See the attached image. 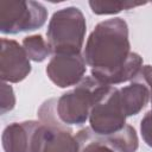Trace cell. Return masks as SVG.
Listing matches in <instances>:
<instances>
[{"instance_id": "obj_9", "label": "cell", "mask_w": 152, "mask_h": 152, "mask_svg": "<svg viewBox=\"0 0 152 152\" xmlns=\"http://www.w3.org/2000/svg\"><path fill=\"white\" fill-rule=\"evenodd\" d=\"M40 121H23L7 125L1 135L5 152H36Z\"/></svg>"}, {"instance_id": "obj_15", "label": "cell", "mask_w": 152, "mask_h": 152, "mask_svg": "<svg viewBox=\"0 0 152 152\" xmlns=\"http://www.w3.org/2000/svg\"><path fill=\"white\" fill-rule=\"evenodd\" d=\"M14 106H15V95L13 88L6 82H1V99H0L1 114L12 110Z\"/></svg>"}, {"instance_id": "obj_16", "label": "cell", "mask_w": 152, "mask_h": 152, "mask_svg": "<svg viewBox=\"0 0 152 152\" xmlns=\"http://www.w3.org/2000/svg\"><path fill=\"white\" fill-rule=\"evenodd\" d=\"M140 133L142 140L152 148V109L148 110L140 121Z\"/></svg>"}, {"instance_id": "obj_5", "label": "cell", "mask_w": 152, "mask_h": 152, "mask_svg": "<svg viewBox=\"0 0 152 152\" xmlns=\"http://www.w3.org/2000/svg\"><path fill=\"white\" fill-rule=\"evenodd\" d=\"M48 19L44 5L32 0L0 1V32L17 34L40 28Z\"/></svg>"}, {"instance_id": "obj_12", "label": "cell", "mask_w": 152, "mask_h": 152, "mask_svg": "<svg viewBox=\"0 0 152 152\" xmlns=\"http://www.w3.org/2000/svg\"><path fill=\"white\" fill-rule=\"evenodd\" d=\"M75 139L77 141V152H116L106 144L102 137L95 134L90 127L80 129Z\"/></svg>"}, {"instance_id": "obj_2", "label": "cell", "mask_w": 152, "mask_h": 152, "mask_svg": "<svg viewBox=\"0 0 152 152\" xmlns=\"http://www.w3.org/2000/svg\"><path fill=\"white\" fill-rule=\"evenodd\" d=\"M86 31V18L78 7L69 6L56 11L46 30V38L52 55L81 53Z\"/></svg>"}, {"instance_id": "obj_4", "label": "cell", "mask_w": 152, "mask_h": 152, "mask_svg": "<svg viewBox=\"0 0 152 152\" xmlns=\"http://www.w3.org/2000/svg\"><path fill=\"white\" fill-rule=\"evenodd\" d=\"M56 99L45 101L38 109L40 127L36 152H77L72 129L63 124L56 112Z\"/></svg>"}, {"instance_id": "obj_14", "label": "cell", "mask_w": 152, "mask_h": 152, "mask_svg": "<svg viewBox=\"0 0 152 152\" xmlns=\"http://www.w3.org/2000/svg\"><path fill=\"white\" fill-rule=\"evenodd\" d=\"M147 4L146 1L142 2H134V1H129V0H125V1H89V6L93 11V13L99 14V15H103V14H116L121 11H126V10H131L138 6H142Z\"/></svg>"}, {"instance_id": "obj_7", "label": "cell", "mask_w": 152, "mask_h": 152, "mask_svg": "<svg viewBox=\"0 0 152 152\" xmlns=\"http://www.w3.org/2000/svg\"><path fill=\"white\" fill-rule=\"evenodd\" d=\"M86 65L81 53H56L46 65V75L59 88L76 87L84 78Z\"/></svg>"}, {"instance_id": "obj_1", "label": "cell", "mask_w": 152, "mask_h": 152, "mask_svg": "<svg viewBox=\"0 0 152 152\" xmlns=\"http://www.w3.org/2000/svg\"><path fill=\"white\" fill-rule=\"evenodd\" d=\"M91 76L115 86L135 80L142 68V57L131 51L128 25L122 18L99 23L89 34L82 53Z\"/></svg>"}, {"instance_id": "obj_3", "label": "cell", "mask_w": 152, "mask_h": 152, "mask_svg": "<svg viewBox=\"0 0 152 152\" xmlns=\"http://www.w3.org/2000/svg\"><path fill=\"white\" fill-rule=\"evenodd\" d=\"M93 76H84V78L71 90L64 93L56 104V112L59 120L70 125H83L90 115V110L95 102L109 89Z\"/></svg>"}, {"instance_id": "obj_13", "label": "cell", "mask_w": 152, "mask_h": 152, "mask_svg": "<svg viewBox=\"0 0 152 152\" xmlns=\"http://www.w3.org/2000/svg\"><path fill=\"white\" fill-rule=\"evenodd\" d=\"M23 48L25 49L28 58L33 62L40 63L48 58L50 53H52L51 48L40 34L27 36L23 39Z\"/></svg>"}, {"instance_id": "obj_6", "label": "cell", "mask_w": 152, "mask_h": 152, "mask_svg": "<svg viewBox=\"0 0 152 152\" xmlns=\"http://www.w3.org/2000/svg\"><path fill=\"white\" fill-rule=\"evenodd\" d=\"M126 118L121 107L119 89L112 86L95 102L88 120L89 127L95 134L108 137L125 127Z\"/></svg>"}, {"instance_id": "obj_8", "label": "cell", "mask_w": 152, "mask_h": 152, "mask_svg": "<svg viewBox=\"0 0 152 152\" xmlns=\"http://www.w3.org/2000/svg\"><path fill=\"white\" fill-rule=\"evenodd\" d=\"M31 72L30 58L25 49L13 39H1L0 77L2 82L18 83Z\"/></svg>"}, {"instance_id": "obj_17", "label": "cell", "mask_w": 152, "mask_h": 152, "mask_svg": "<svg viewBox=\"0 0 152 152\" xmlns=\"http://www.w3.org/2000/svg\"><path fill=\"white\" fill-rule=\"evenodd\" d=\"M135 80H140L147 86V88L150 90L151 103H152V65H142L140 74L138 75V77Z\"/></svg>"}, {"instance_id": "obj_11", "label": "cell", "mask_w": 152, "mask_h": 152, "mask_svg": "<svg viewBox=\"0 0 152 152\" xmlns=\"http://www.w3.org/2000/svg\"><path fill=\"white\" fill-rule=\"evenodd\" d=\"M102 138L106 144L116 152H137L139 146L137 132L131 125H125V127L119 132Z\"/></svg>"}, {"instance_id": "obj_10", "label": "cell", "mask_w": 152, "mask_h": 152, "mask_svg": "<svg viewBox=\"0 0 152 152\" xmlns=\"http://www.w3.org/2000/svg\"><path fill=\"white\" fill-rule=\"evenodd\" d=\"M121 107L126 116L139 114L150 100V90L144 82L134 81L129 86L119 89Z\"/></svg>"}]
</instances>
